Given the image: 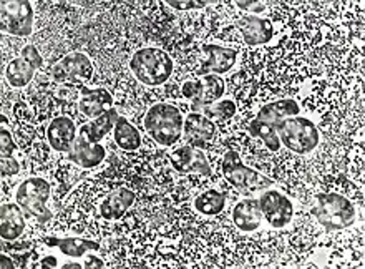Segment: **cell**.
Wrapping results in <instances>:
<instances>
[{"label": "cell", "instance_id": "6da1fadb", "mask_svg": "<svg viewBox=\"0 0 365 269\" xmlns=\"http://www.w3.org/2000/svg\"><path fill=\"white\" fill-rule=\"evenodd\" d=\"M299 113H301V108L296 100L284 98L272 101L257 111L255 120L250 123V133L264 141V145L271 151H277L281 148V140L277 136L279 123L289 116H296Z\"/></svg>", "mask_w": 365, "mask_h": 269}, {"label": "cell", "instance_id": "7a4b0ae2", "mask_svg": "<svg viewBox=\"0 0 365 269\" xmlns=\"http://www.w3.org/2000/svg\"><path fill=\"white\" fill-rule=\"evenodd\" d=\"M173 68V59L165 50L155 47L136 50L130 60L131 73L138 82L150 85V87H158V85L168 82Z\"/></svg>", "mask_w": 365, "mask_h": 269}, {"label": "cell", "instance_id": "3957f363", "mask_svg": "<svg viewBox=\"0 0 365 269\" xmlns=\"http://www.w3.org/2000/svg\"><path fill=\"white\" fill-rule=\"evenodd\" d=\"M312 215L329 231H341L357 220L356 206L339 193H321L316 196Z\"/></svg>", "mask_w": 365, "mask_h": 269}, {"label": "cell", "instance_id": "277c9868", "mask_svg": "<svg viewBox=\"0 0 365 269\" xmlns=\"http://www.w3.org/2000/svg\"><path fill=\"white\" fill-rule=\"evenodd\" d=\"M182 125L185 120L181 111L170 103H156L145 115L146 131L156 143L163 146L175 145L181 138Z\"/></svg>", "mask_w": 365, "mask_h": 269}, {"label": "cell", "instance_id": "5b68a950", "mask_svg": "<svg viewBox=\"0 0 365 269\" xmlns=\"http://www.w3.org/2000/svg\"><path fill=\"white\" fill-rule=\"evenodd\" d=\"M277 136L281 145L299 155L311 153L321 140L316 123L299 115L282 120L277 126Z\"/></svg>", "mask_w": 365, "mask_h": 269}, {"label": "cell", "instance_id": "8992f818", "mask_svg": "<svg viewBox=\"0 0 365 269\" xmlns=\"http://www.w3.org/2000/svg\"><path fill=\"white\" fill-rule=\"evenodd\" d=\"M50 196H52L50 183L40 176H32L20 183L15 193V201L38 223H47L52 218V211L48 210Z\"/></svg>", "mask_w": 365, "mask_h": 269}, {"label": "cell", "instance_id": "52a82bcc", "mask_svg": "<svg viewBox=\"0 0 365 269\" xmlns=\"http://www.w3.org/2000/svg\"><path fill=\"white\" fill-rule=\"evenodd\" d=\"M222 175L232 186L245 188V190H266L274 185V181L267 176L242 163L240 153L235 150H230L222 156Z\"/></svg>", "mask_w": 365, "mask_h": 269}, {"label": "cell", "instance_id": "ba28073f", "mask_svg": "<svg viewBox=\"0 0 365 269\" xmlns=\"http://www.w3.org/2000/svg\"><path fill=\"white\" fill-rule=\"evenodd\" d=\"M0 27L15 37H29L34 30V9L25 0H7L0 5Z\"/></svg>", "mask_w": 365, "mask_h": 269}, {"label": "cell", "instance_id": "9c48e42d", "mask_svg": "<svg viewBox=\"0 0 365 269\" xmlns=\"http://www.w3.org/2000/svg\"><path fill=\"white\" fill-rule=\"evenodd\" d=\"M43 65L42 55L38 54V50L35 45H27L20 54V57L14 59L12 62H9L5 67V78L10 87L22 88L25 85L32 82L34 75L37 70Z\"/></svg>", "mask_w": 365, "mask_h": 269}, {"label": "cell", "instance_id": "30bf717a", "mask_svg": "<svg viewBox=\"0 0 365 269\" xmlns=\"http://www.w3.org/2000/svg\"><path fill=\"white\" fill-rule=\"evenodd\" d=\"M93 73V64L82 52H72L60 59L52 68V78L58 83H75L88 80Z\"/></svg>", "mask_w": 365, "mask_h": 269}, {"label": "cell", "instance_id": "8fae6325", "mask_svg": "<svg viewBox=\"0 0 365 269\" xmlns=\"http://www.w3.org/2000/svg\"><path fill=\"white\" fill-rule=\"evenodd\" d=\"M257 201H259L262 218H264L272 228H284L292 220V201L289 200L286 195H282L281 191L266 190Z\"/></svg>", "mask_w": 365, "mask_h": 269}, {"label": "cell", "instance_id": "7c38bea8", "mask_svg": "<svg viewBox=\"0 0 365 269\" xmlns=\"http://www.w3.org/2000/svg\"><path fill=\"white\" fill-rule=\"evenodd\" d=\"M202 54L206 55V62L201 65L196 75H222L236 65L237 52L232 49L222 47V45L205 44L202 45Z\"/></svg>", "mask_w": 365, "mask_h": 269}, {"label": "cell", "instance_id": "4fadbf2b", "mask_svg": "<svg viewBox=\"0 0 365 269\" xmlns=\"http://www.w3.org/2000/svg\"><path fill=\"white\" fill-rule=\"evenodd\" d=\"M171 166L178 171L180 175L196 173L207 176L211 175V166L207 161L205 151L195 146H181L171 153Z\"/></svg>", "mask_w": 365, "mask_h": 269}, {"label": "cell", "instance_id": "5bb4252c", "mask_svg": "<svg viewBox=\"0 0 365 269\" xmlns=\"http://www.w3.org/2000/svg\"><path fill=\"white\" fill-rule=\"evenodd\" d=\"M215 135H216L215 123H212V120H210L202 113L191 111V113L185 118V125H182V136H185V141L190 146H195V148H205Z\"/></svg>", "mask_w": 365, "mask_h": 269}, {"label": "cell", "instance_id": "9a60e30c", "mask_svg": "<svg viewBox=\"0 0 365 269\" xmlns=\"http://www.w3.org/2000/svg\"><path fill=\"white\" fill-rule=\"evenodd\" d=\"M242 39L247 45L267 44L274 37V25L269 19L257 17V15H242L236 19Z\"/></svg>", "mask_w": 365, "mask_h": 269}, {"label": "cell", "instance_id": "2e32d148", "mask_svg": "<svg viewBox=\"0 0 365 269\" xmlns=\"http://www.w3.org/2000/svg\"><path fill=\"white\" fill-rule=\"evenodd\" d=\"M77 125L68 116H58L52 120L47 128L48 143L58 153H68L77 140Z\"/></svg>", "mask_w": 365, "mask_h": 269}, {"label": "cell", "instance_id": "e0dca14e", "mask_svg": "<svg viewBox=\"0 0 365 269\" xmlns=\"http://www.w3.org/2000/svg\"><path fill=\"white\" fill-rule=\"evenodd\" d=\"M78 108L90 120H95L113 108V98L105 88H87L83 87L80 91Z\"/></svg>", "mask_w": 365, "mask_h": 269}, {"label": "cell", "instance_id": "ac0fdd59", "mask_svg": "<svg viewBox=\"0 0 365 269\" xmlns=\"http://www.w3.org/2000/svg\"><path fill=\"white\" fill-rule=\"evenodd\" d=\"M105 155L106 150L103 148V145L90 143L83 136L77 135V140H75L72 150L68 151V160L73 161L75 165L88 170L98 166L105 160Z\"/></svg>", "mask_w": 365, "mask_h": 269}, {"label": "cell", "instance_id": "d6986e66", "mask_svg": "<svg viewBox=\"0 0 365 269\" xmlns=\"http://www.w3.org/2000/svg\"><path fill=\"white\" fill-rule=\"evenodd\" d=\"M25 230L24 210L19 203H4L0 208V236L4 241H15Z\"/></svg>", "mask_w": 365, "mask_h": 269}, {"label": "cell", "instance_id": "ffe728a7", "mask_svg": "<svg viewBox=\"0 0 365 269\" xmlns=\"http://www.w3.org/2000/svg\"><path fill=\"white\" fill-rule=\"evenodd\" d=\"M232 221H235L236 228H240L241 231H256L262 223L259 201L252 200V198H246V200L237 203L235 210H232Z\"/></svg>", "mask_w": 365, "mask_h": 269}, {"label": "cell", "instance_id": "44dd1931", "mask_svg": "<svg viewBox=\"0 0 365 269\" xmlns=\"http://www.w3.org/2000/svg\"><path fill=\"white\" fill-rule=\"evenodd\" d=\"M135 193L128 188H116L105 198L100 205V215L105 220H118L128 211V208L133 205Z\"/></svg>", "mask_w": 365, "mask_h": 269}, {"label": "cell", "instance_id": "7402d4cb", "mask_svg": "<svg viewBox=\"0 0 365 269\" xmlns=\"http://www.w3.org/2000/svg\"><path fill=\"white\" fill-rule=\"evenodd\" d=\"M118 118L120 115L118 111H116V108H110L106 113L98 116V118L91 120L88 123L80 126L78 135L83 136L85 140H88L90 143H100V141L115 128L116 120Z\"/></svg>", "mask_w": 365, "mask_h": 269}, {"label": "cell", "instance_id": "603a6c76", "mask_svg": "<svg viewBox=\"0 0 365 269\" xmlns=\"http://www.w3.org/2000/svg\"><path fill=\"white\" fill-rule=\"evenodd\" d=\"M45 245L52 246V248H58L60 251L63 253L65 256L68 258H82L87 251H98L100 245L96 241L91 240H83V238H47L45 240Z\"/></svg>", "mask_w": 365, "mask_h": 269}, {"label": "cell", "instance_id": "cb8c5ba5", "mask_svg": "<svg viewBox=\"0 0 365 269\" xmlns=\"http://www.w3.org/2000/svg\"><path fill=\"white\" fill-rule=\"evenodd\" d=\"M225 95V82L217 75H205L201 78V93L196 100L191 101V111L200 113L202 106L215 103Z\"/></svg>", "mask_w": 365, "mask_h": 269}, {"label": "cell", "instance_id": "d4e9b609", "mask_svg": "<svg viewBox=\"0 0 365 269\" xmlns=\"http://www.w3.org/2000/svg\"><path fill=\"white\" fill-rule=\"evenodd\" d=\"M113 138L116 145L126 151H135L141 146V135L138 128L131 121L126 120L125 116H120L116 120V125L113 128Z\"/></svg>", "mask_w": 365, "mask_h": 269}, {"label": "cell", "instance_id": "484cf974", "mask_svg": "<svg viewBox=\"0 0 365 269\" xmlns=\"http://www.w3.org/2000/svg\"><path fill=\"white\" fill-rule=\"evenodd\" d=\"M226 206V196L217 190H206L202 191L200 196L195 200L196 211H200L201 215L206 216H215L225 210Z\"/></svg>", "mask_w": 365, "mask_h": 269}, {"label": "cell", "instance_id": "4316f807", "mask_svg": "<svg viewBox=\"0 0 365 269\" xmlns=\"http://www.w3.org/2000/svg\"><path fill=\"white\" fill-rule=\"evenodd\" d=\"M236 103L232 100H217L215 103L202 106L200 113H202L207 118H231V116L236 115Z\"/></svg>", "mask_w": 365, "mask_h": 269}, {"label": "cell", "instance_id": "83f0119b", "mask_svg": "<svg viewBox=\"0 0 365 269\" xmlns=\"http://www.w3.org/2000/svg\"><path fill=\"white\" fill-rule=\"evenodd\" d=\"M15 150H17V145L12 138V133L2 125V130H0V158H9L15 153Z\"/></svg>", "mask_w": 365, "mask_h": 269}, {"label": "cell", "instance_id": "f1b7e54d", "mask_svg": "<svg viewBox=\"0 0 365 269\" xmlns=\"http://www.w3.org/2000/svg\"><path fill=\"white\" fill-rule=\"evenodd\" d=\"M166 5L176 10H200L207 7L205 0H168Z\"/></svg>", "mask_w": 365, "mask_h": 269}, {"label": "cell", "instance_id": "f546056e", "mask_svg": "<svg viewBox=\"0 0 365 269\" xmlns=\"http://www.w3.org/2000/svg\"><path fill=\"white\" fill-rule=\"evenodd\" d=\"M181 93L187 100H196L201 93V80H187V82L182 85Z\"/></svg>", "mask_w": 365, "mask_h": 269}, {"label": "cell", "instance_id": "4dcf8cb0", "mask_svg": "<svg viewBox=\"0 0 365 269\" xmlns=\"http://www.w3.org/2000/svg\"><path fill=\"white\" fill-rule=\"evenodd\" d=\"M0 170L4 176H14L20 171V165L14 156H9V158H0Z\"/></svg>", "mask_w": 365, "mask_h": 269}, {"label": "cell", "instance_id": "1f68e13d", "mask_svg": "<svg viewBox=\"0 0 365 269\" xmlns=\"http://www.w3.org/2000/svg\"><path fill=\"white\" fill-rule=\"evenodd\" d=\"M236 5L241 10H246V12H250V15L262 14L266 10V5L262 2H245V0H241V2H236Z\"/></svg>", "mask_w": 365, "mask_h": 269}, {"label": "cell", "instance_id": "d6a6232c", "mask_svg": "<svg viewBox=\"0 0 365 269\" xmlns=\"http://www.w3.org/2000/svg\"><path fill=\"white\" fill-rule=\"evenodd\" d=\"M38 265H40V268H58V260L55 256H52V255H48V256H43L42 260L38 261Z\"/></svg>", "mask_w": 365, "mask_h": 269}, {"label": "cell", "instance_id": "836d02e7", "mask_svg": "<svg viewBox=\"0 0 365 269\" xmlns=\"http://www.w3.org/2000/svg\"><path fill=\"white\" fill-rule=\"evenodd\" d=\"M15 265H14V261H12V258H9L7 255H0V268L2 269H10V268H14Z\"/></svg>", "mask_w": 365, "mask_h": 269}, {"label": "cell", "instance_id": "e575fe53", "mask_svg": "<svg viewBox=\"0 0 365 269\" xmlns=\"http://www.w3.org/2000/svg\"><path fill=\"white\" fill-rule=\"evenodd\" d=\"M85 266H90V268H101L103 266V261L101 260H98V258H95V256H90L87 261H85Z\"/></svg>", "mask_w": 365, "mask_h": 269}, {"label": "cell", "instance_id": "d590c367", "mask_svg": "<svg viewBox=\"0 0 365 269\" xmlns=\"http://www.w3.org/2000/svg\"><path fill=\"white\" fill-rule=\"evenodd\" d=\"M63 268H83V265H80V263H65Z\"/></svg>", "mask_w": 365, "mask_h": 269}]
</instances>
